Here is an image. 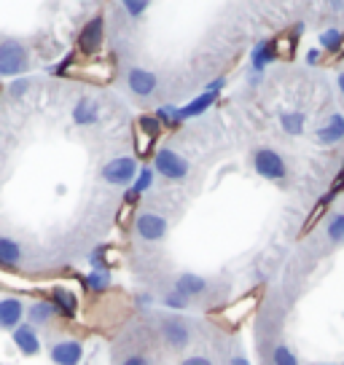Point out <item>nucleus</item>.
<instances>
[{"mask_svg":"<svg viewBox=\"0 0 344 365\" xmlns=\"http://www.w3.org/2000/svg\"><path fill=\"white\" fill-rule=\"evenodd\" d=\"M258 301H261V290H253V293H248V296H240L237 301H234V304H229V307L218 309L213 317L218 319L223 328L234 331V328H240L242 322H245V319H248L253 312H256Z\"/></svg>","mask_w":344,"mask_h":365,"instance_id":"1","label":"nucleus"},{"mask_svg":"<svg viewBox=\"0 0 344 365\" xmlns=\"http://www.w3.org/2000/svg\"><path fill=\"white\" fill-rule=\"evenodd\" d=\"M153 167L167 180H183V178H188V170H191L188 161L181 153H175L172 148H156V153H153Z\"/></svg>","mask_w":344,"mask_h":365,"instance_id":"2","label":"nucleus"},{"mask_svg":"<svg viewBox=\"0 0 344 365\" xmlns=\"http://www.w3.org/2000/svg\"><path fill=\"white\" fill-rule=\"evenodd\" d=\"M135 153H138L140 159H148L151 153H156L153 148V143L159 140V132H161V124L156 118H151V115H140L138 121H135Z\"/></svg>","mask_w":344,"mask_h":365,"instance_id":"3","label":"nucleus"},{"mask_svg":"<svg viewBox=\"0 0 344 365\" xmlns=\"http://www.w3.org/2000/svg\"><path fill=\"white\" fill-rule=\"evenodd\" d=\"M30 65L27 48L19 41H3L0 43V76H19Z\"/></svg>","mask_w":344,"mask_h":365,"instance_id":"4","label":"nucleus"},{"mask_svg":"<svg viewBox=\"0 0 344 365\" xmlns=\"http://www.w3.org/2000/svg\"><path fill=\"white\" fill-rule=\"evenodd\" d=\"M253 167H256V172L264 178V180H285L288 178V167L285 161H283V156L277 153V150L272 148H258L256 150V156H253Z\"/></svg>","mask_w":344,"mask_h":365,"instance_id":"5","label":"nucleus"},{"mask_svg":"<svg viewBox=\"0 0 344 365\" xmlns=\"http://www.w3.org/2000/svg\"><path fill=\"white\" fill-rule=\"evenodd\" d=\"M103 178L111 185H129L138 178V161L132 159V156H121V159L108 161L103 167Z\"/></svg>","mask_w":344,"mask_h":365,"instance_id":"6","label":"nucleus"},{"mask_svg":"<svg viewBox=\"0 0 344 365\" xmlns=\"http://www.w3.org/2000/svg\"><path fill=\"white\" fill-rule=\"evenodd\" d=\"M103 46V16H94L81 27L79 33V51L84 57H94Z\"/></svg>","mask_w":344,"mask_h":365,"instance_id":"7","label":"nucleus"},{"mask_svg":"<svg viewBox=\"0 0 344 365\" xmlns=\"http://www.w3.org/2000/svg\"><path fill=\"white\" fill-rule=\"evenodd\" d=\"M135 231L146 242H159L167 237V220L161 215H156V212H140L135 217Z\"/></svg>","mask_w":344,"mask_h":365,"instance_id":"8","label":"nucleus"},{"mask_svg":"<svg viewBox=\"0 0 344 365\" xmlns=\"http://www.w3.org/2000/svg\"><path fill=\"white\" fill-rule=\"evenodd\" d=\"M159 331L161 339L170 346H175V349H183L186 344H188V325L181 317H164L159 322Z\"/></svg>","mask_w":344,"mask_h":365,"instance_id":"9","label":"nucleus"},{"mask_svg":"<svg viewBox=\"0 0 344 365\" xmlns=\"http://www.w3.org/2000/svg\"><path fill=\"white\" fill-rule=\"evenodd\" d=\"M126 83H129L132 94H138V97H151V94L156 91V83H159V78H156L151 70L132 68V70H129V76H126Z\"/></svg>","mask_w":344,"mask_h":365,"instance_id":"10","label":"nucleus"},{"mask_svg":"<svg viewBox=\"0 0 344 365\" xmlns=\"http://www.w3.org/2000/svg\"><path fill=\"white\" fill-rule=\"evenodd\" d=\"M24 307L19 298H3L0 301V328L3 331H16L22 325Z\"/></svg>","mask_w":344,"mask_h":365,"instance_id":"11","label":"nucleus"},{"mask_svg":"<svg viewBox=\"0 0 344 365\" xmlns=\"http://www.w3.org/2000/svg\"><path fill=\"white\" fill-rule=\"evenodd\" d=\"M81 357H84V346H81V341L68 339V341L51 344V360H54L57 365H79Z\"/></svg>","mask_w":344,"mask_h":365,"instance_id":"12","label":"nucleus"},{"mask_svg":"<svg viewBox=\"0 0 344 365\" xmlns=\"http://www.w3.org/2000/svg\"><path fill=\"white\" fill-rule=\"evenodd\" d=\"M14 344H16V349L24 354V357H35V354L41 352V339H38V333L35 328L27 322V325H19L16 331L11 333Z\"/></svg>","mask_w":344,"mask_h":365,"instance_id":"13","label":"nucleus"},{"mask_svg":"<svg viewBox=\"0 0 344 365\" xmlns=\"http://www.w3.org/2000/svg\"><path fill=\"white\" fill-rule=\"evenodd\" d=\"M216 100H218L216 91H202V94L194 97L186 108H178V118H181V121H186V118H196V115H202L205 110H210V108L216 105Z\"/></svg>","mask_w":344,"mask_h":365,"instance_id":"14","label":"nucleus"},{"mask_svg":"<svg viewBox=\"0 0 344 365\" xmlns=\"http://www.w3.org/2000/svg\"><path fill=\"white\" fill-rule=\"evenodd\" d=\"M97 118H100V103L92 100V97H81L76 108H73V121L79 126H89L97 124Z\"/></svg>","mask_w":344,"mask_h":365,"instance_id":"15","label":"nucleus"},{"mask_svg":"<svg viewBox=\"0 0 344 365\" xmlns=\"http://www.w3.org/2000/svg\"><path fill=\"white\" fill-rule=\"evenodd\" d=\"M344 140V115L333 113L325 124L318 129V143L320 145H333V143H339Z\"/></svg>","mask_w":344,"mask_h":365,"instance_id":"16","label":"nucleus"},{"mask_svg":"<svg viewBox=\"0 0 344 365\" xmlns=\"http://www.w3.org/2000/svg\"><path fill=\"white\" fill-rule=\"evenodd\" d=\"M205 287H207V282L202 279V277L186 272L175 279V287H172V290L183 298H194V296H199V293H205Z\"/></svg>","mask_w":344,"mask_h":365,"instance_id":"17","label":"nucleus"},{"mask_svg":"<svg viewBox=\"0 0 344 365\" xmlns=\"http://www.w3.org/2000/svg\"><path fill=\"white\" fill-rule=\"evenodd\" d=\"M51 304L57 309L59 314H65V317H76V309H79V298L76 293H70L65 287H54L51 290Z\"/></svg>","mask_w":344,"mask_h":365,"instance_id":"18","label":"nucleus"},{"mask_svg":"<svg viewBox=\"0 0 344 365\" xmlns=\"http://www.w3.org/2000/svg\"><path fill=\"white\" fill-rule=\"evenodd\" d=\"M269 62H275L272 41H258L256 48H253V54H251V68L256 70V76H261V73L269 68Z\"/></svg>","mask_w":344,"mask_h":365,"instance_id":"19","label":"nucleus"},{"mask_svg":"<svg viewBox=\"0 0 344 365\" xmlns=\"http://www.w3.org/2000/svg\"><path fill=\"white\" fill-rule=\"evenodd\" d=\"M296 41H298V35H293V33L277 35L275 41H272L275 59H293V54H296Z\"/></svg>","mask_w":344,"mask_h":365,"instance_id":"20","label":"nucleus"},{"mask_svg":"<svg viewBox=\"0 0 344 365\" xmlns=\"http://www.w3.org/2000/svg\"><path fill=\"white\" fill-rule=\"evenodd\" d=\"M19 261H22L19 242L9 240V237H0V266H19Z\"/></svg>","mask_w":344,"mask_h":365,"instance_id":"21","label":"nucleus"},{"mask_svg":"<svg viewBox=\"0 0 344 365\" xmlns=\"http://www.w3.org/2000/svg\"><path fill=\"white\" fill-rule=\"evenodd\" d=\"M57 314V309H54V304L51 301H35L33 307H30V312H27V317H30V325H44V322H49V319Z\"/></svg>","mask_w":344,"mask_h":365,"instance_id":"22","label":"nucleus"},{"mask_svg":"<svg viewBox=\"0 0 344 365\" xmlns=\"http://www.w3.org/2000/svg\"><path fill=\"white\" fill-rule=\"evenodd\" d=\"M108 285H111V272L103 266H94L86 277V290L89 293H103V290H108Z\"/></svg>","mask_w":344,"mask_h":365,"instance_id":"23","label":"nucleus"},{"mask_svg":"<svg viewBox=\"0 0 344 365\" xmlns=\"http://www.w3.org/2000/svg\"><path fill=\"white\" fill-rule=\"evenodd\" d=\"M304 113H283L280 115V124H283V132H288V135H293V137H298L301 132H304Z\"/></svg>","mask_w":344,"mask_h":365,"instance_id":"24","label":"nucleus"},{"mask_svg":"<svg viewBox=\"0 0 344 365\" xmlns=\"http://www.w3.org/2000/svg\"><path fill=\"white\" fill-rule=\"evenodd\" d=\"M342 43H344V33L342 30H325V33L320 35V48H325V51H331V54H339L342 51Z\"/></svg>","mask_w":344,"mask_h":365,"instance_id":"25","label":"nucleus"},{"mask_svg":"<svg viewBox=\"0 0 344 365\" xmlns=\"http://www.w3.org/2000/svg\"><path fill=\"white\" fill-rule=\"evenodd\" d=\"M328 240L333 242V245H344V212H336V215H331V220H328Z\"/></svg>","mask_w":344,"mask_h":365,"instance_id":"26","label":"nucleus"},{"mask_svg":"<svg viewBox=\"0 0 344 365\" xmlns=\"http://www.w3.org/2000/svg\"><path fill=\"white\" fill-rule=\"evenodd\" d=\"M151 185H153V170H151V167H143V170L138 172V178H135V182H132V188H129V191L143 196Z\"/></svg>","mask_w":344,"mask_h":365,"instance_id":"27","label":"nucleus"},{"mask_svg":"<svg viewBox=\"0 0 344 365\" xmlns=\"http://www.w3.org/2000/svg\"><path fill=\"white\" fill-rule=\"evenodd\" d=\"M135 205H138V199H129V196H126L124 205H121V210L116 212V223H118L121 228L129 226V223H132V217H138V215H135Z\"/></svg>","mask_w":344,"mask_h":365,"instance_id":"28","label":"nucleus"},{"mask_svg":"<svg viewBox=\"0 0 344 365\" xmlns=\"http://www.w3.org/2000/svg\"><path fill=\"white\" fill-rule=\"evenodd\" d=\"M272 363L275 365H298V357L288 346H275L272 352Z\"/></svg>","mask_w":344,"mask_h":365,"instance_id":"29","label":"nucleus"},{"mask_svg":"<svg viewBox=\"0 0 344 365\" xmlns=\"http://www.w3.org/2000/svg\"><path fill=\"white\" fill-rule=\"evenodd\" d=\"M156 121H159V124H167V126L181 124V118H178V108H172V105H164V108H159Z\"/></svg>","mask_w":344,"mask_h":365,"instance_id":"30","label":"nucleus"},{"mask_svg":"<svg viewBox=\"0 0 344 365\" xmlns=\"http://www.w3.org/2000/svg\"><path fill=\"white\" fill-rule=\"evenodd\" d=\"M161 307H167V309H186V307H188V298L178 296V293L172 290V293H167V296L161 298Z\"/></svg>","mask_w":344,"mask_h":365,"instance_id":"31","label":"nucleus"},{"mask_svg":"<svg viewBox=\"0 0 344 365\" xmlns=\"http://www.w3.org/2000/svg\"><path fill=\"white\" fill-rule=\"evenodd\" d=\"M33 83H30V78H14L11 81V97L14 100H22L24 97V91L30 89Z\"/></svg>","mask_w":344,"mask_h":365,"instance_id":"32","label":"nucleus"},{"mask_svg":"<svg viewBox=\"0 0 344 365\" xmlns=\"http://www.w3.org/2000/svg\"><path fill=\"white\" fill-rule=\"evenodd\" d=\"M328 199H331V196H325V199H323L320 205H318V210H315V212H312V215L307 217V223H304V231H310V228L315 226L318 220H320V215L325 212V207H328Z\"/></svg>","mask_w":344,"mask_h":365,"instance_id":"33","label":"nucleus"},{"mask_svg":"<svg viewBox=\"0 0 344 365\" xmlns=\"http://www.w3.org/2000/svg\"><path fill=\"white\" fill-rule=\"evenodd\" d=\"M148 9L146 0H126L124 3V11H129V16H140V14Z\"/></svg>","mask_w":344,"mask_h":365,"instance_id":"34","label":"nucleus"},{"mask_svg":"<svg viewBox=\"0 0 344 365\" xmlns=\"http://www.w3.org/2000/svg\"><path fill=\"white\" fill-rule=\"evenodd\" d=\"M181 365H213V363H210L207 357H202V354H194V357H186Z\"/></svg>","mask_w":344,"mask_h":365,"instance_id":"35","label":"nucleus"},{"mask_svg":"<svg viewBox=\"0 0 344 365\" xmlns=\"http://www.w3.org/2000/svg\"><path fill=\"white\" fill-rule=\"evenodd\" d=\"M121 365H151L148 357H143V354H132V357H126Z\"/></svg>","mask_w":344,"mask_h":365,"instance_id":"36","label":"nucleus"},{"mask_svg":"<svg viewBox=\"0 0 344 365\" xmlns=\"http://www.w3.org/2000/svg\"><path fill=\"white\" fill-rule=\"evenodd\" d=\"M339 191H344V170L339 172V178L333 180V188H331V194H339Z\"/></svg>","mask_w":344,"mask_h":365,"instance_id":"37","label":"nucleus"},{"mask_svg":"<svg viewBox=\"0 0 344 365\" xmlns=\"http://www.w3.org/2000/svg\"><path fill=\"white\" fill-rule=\"evenodd\" d=\"M307 62H310V65H318V62H320V48H312L310 54H307Z\"/></svg>","mask_w":344,"mask_h":365,"instance_id":"38","label":"nucleus"},{"mask_svg":"<svg viewBox=\"0 0 344 365\" xmlns=\"http://www.w3.org/2000/svg\"><path fill=\"white\" fill-rule=\"evenodd\" d=\"M229 365H251V363H248L245 357H231V363H229Z\"/></svg>","mask_w":344,"mask_h":365,"instance_id":"39","label":"nucleus"},{"mask_svg":"<svg viewBox=\"0 0 344 365\" xmlns=\"http://www.w3.org/2000/svg\"><path fill=\"white\" fill-rule=\"evenodd\" d=\"M336 83H339V91H342V97H344V70L339 73V78H336Z\"/></svg>","mask_w":344,"mask_h":365,"instance_id":"40","label":"nucleus"},{"mask_svg":"<svg viewBox=\"0 0 344 365\" xmlns=\"http://www.w3.org/2000/svg\"><path fill=\"white\" fill-rule=\"evenodd\" d=\"M320 365H333V363H320Z\"/></svg>","mask_w":344,"mask_h":365,"instance_id":"41","label":"nucleus"}]
</instances>
